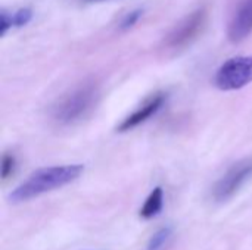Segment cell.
Returning a JSON list of instances; mask_svg holds the SVG:
<instances>
[{"label": "cell", "instance_id": "52a82bcc", "mask_svg": "<svg viewBox=\"0 0 252 250\" xmlns=\"http://www.w3.org/2000/svg\"><path fill=\"white\" fill-rule=\"evenodd\" d=\"M167 96L164 93H158L154 97H151L142 108H139L137 111H134L130 116H127L120 125H118V131H128L137 125H140L142 122H145L146 119H149L152 115H155L164 105Z\"/></svg>", "mask_w": 252, "mask_h": 250}, {"label": "cell", "instance_id": "5b68a950", "mask_svg": "<svg viewBox=\"0 0 252 250\" xmlns=\"http://www.w3.org/2000/svg\"><path fill=\"white\" fill-rule=\"evenodd\" d=\"M205 22H207L205 9H196L171 29V32L165 38V46L173 50H179L189 46L202 32Z\"/></svg>", "mask_w": 252, "mask_h": 250}, {"label": "cell", "instance_id": "7c38bea8", "mask_svg": "<svg viewBox=\"0 0 252 250\" xmlns=\"http://www.w3.org/2000/svg\"><path fill=\"white\" fill-rule=\"evenodd\" d=\"M140 16H142V10H133V12L127 13V15L124 16L123 22H121V28H123V29H128V28H131V27L139 21V18H140Z\"/></svg>", "mask_w": 252, "mask_h": 250}, {"label": "cell", "instance_id": "6da1fadb", "mask_svg": "<svg viewBox=\"0 0 252 250\" xmlns=\"http://www.w3.org/2000/svg\"><path fill=\"white\" fill-rule=\"evenodd\" d=\"M83 171L84 167L80 164L40 168L34 171L25 181H22L15 190H12L9 194V202L13 205L28 202L44 193L65 187L75 181L83 174Z\"/></svg>", "mask_w": 252, "mask_h": 250}, {"label": "cell", "instance_id": "277c9868", "mask_svg": "<svg viewBox=\"0 0 252 250\" xmlns=\"http://www.w3.org/2000/svg\"><path fill=\"white\" fill-rule=\"evenodd\" d=\"M252 83V56H238L224 62L216 72L217 88L230 91L239 90Z\"/></svg>", "mask_w": 252, "mask_h": 250}, {"label": "cell", "instance_id": "8992f818", "mask_svg": "<svg viewBox=\"0 0 252 250\" xmlns=\"http://www.w3.org/2000/svg\"><path fill=\"white\" fill-rule=\"evenodd\" d=\"M252 32V0H241L227 28V37L232 43L245 40Z\"/></svg>", "mask_w": 252, "mask_h": 250}, {"label": "cell", "instance_id": "4fadbf2b", "mask_svg": "<svg viewBox=\"0 0 252 250\" xmlns=\"http://www.w3.org/2000/svg\"><path fill=\"white\" fill-rule=\"evenodd\" d=\"M13 25V21H12V15L9 16L7 12L1 10L0 13V34L4 35L7 32V29Z\"/></svg>", "mask_w": 252, "mask_h": 250}, {"label": "cell", "instance_id": "3957f363", "mask_svg": "<svg viewBox=\"0 0 252 250\" xmlns=\"http://www.w3.org/2000/svg\"><path fill=\"white\" fill-rule=\"evenodd\" d=\"M252 178V158L233 164L214 184L211 197L216 203H226Z\"/></svg>", "mask_w": 252, "mask_h": 250}, {"label": "cell", "instance_id": "ba28073f", "mask_svg": "<svg viewBox=\"0 0 252 250\" xmlns=\"http://www.w3.org/2000/svg\"><path fill=\"white\" fill-rule=\"evenodd\" d=\"M162 205H164V192L161 187H155L140 209V218L151 220V218L157 217L162 211Z\"/></svg>", "mask_w": 252, "mask_h": 250}, {"label": "cell", "instance_id": "8fae6325", "mask_svg": "<svg viewBox=\"0 0 252 250\" xmlns=\"http://www.w3.org/2000/svg\"><path fill=\"white\" fill-rule=\"evenodd\" d=\"M31 18H32V12L30 9L24 7V9H19L18 12L13 13L12 21H13V25L22 27V25H27L31 21Z\"/></svg>", "mask_w": 252, "mask_h": 250}, {"label": "cell", "instance_id": "9c48e42d", "mask_svg": "<svg viewBox=\"0 0 252 250\" xmlns=\"http://www.w3.org/2000/svg\"><path fill=\"white\" fill-rule=\"evenodd\" d=\"M173 236V228L170 225H164L161 227L148 242V246H146V250H162L167 243L170 242Z\"/></svg>", "mask_w": 252, "mask_h": 250}, {"label": "cell", "instance_id": "7a4b0ae2", "mask_svg": "<svg viewBox=\"0 0 252 250\" xmlns=\"http://www.w3.org/2000/svg\"><path fill=\"white\" fill-rule=\"evenodd\" d=\"M97 96L99 91L94 83L81 84L58 100L52 109V116L62 125L74 124L83 119L93 109Z\"/></svg>", "mask_w": 252, "mask_h": 250}, {"label": "cell", "instance_id": "30bf717a", "mask_svg": "<svg viewBox=\"0 0 252 250\" xmlns=\"http://www.w3.org/2000/svg\"><path fill=\"white\" fill-rule=\"evenodd\" d=\"M15 165H16L15 156L10 155V153H4L3 159H1V178L3 180H7L13 174Z\"/></svg>", "mask_w": 252, "mask_h": 250}]
</instances>
